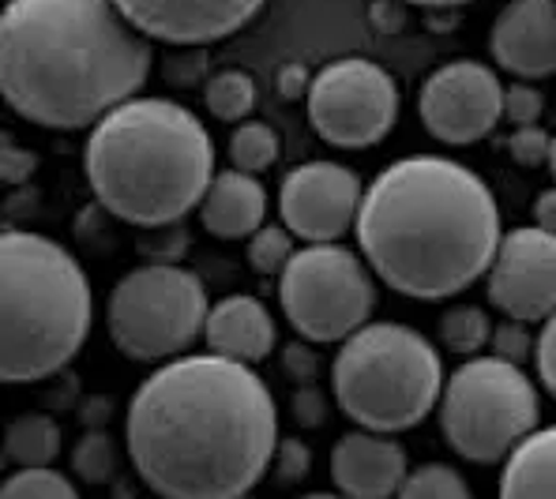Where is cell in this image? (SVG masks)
Here are the masks:
<instances>
[{"label": "cell", "mask_w": 556, "mask_h": 499, "mask_svg": "<svg viewBox=\"0 0 556 499\" xmlns=\"http://www.w3.org/2000/svg\"><path fill=\"white\" fill-rule=\"evenodd\" d=\"M334 402L369 432H406L444 395V364L429 338L403 323H365L331 364Z\"/></svg>", "instance_id": "8992f818"}, {"label": "cell", "mask_w": 556, "mask_h": 499, "mask_svg": "<svg viewBox=\"0 0 556 499\" xmlns=\"http://www.w3.org/2000/svg\"><path fill=\"white\" fill-rule=\"evenodd\" d=\"M203 338L215 354L256 364L275 349V319L264 300L241 293V297H226L211 308Z\"/></svg>", "instance_id": "ac0fdd59"}, {"label": "cell", "mask_w": 556, "mask_h": 499, "mask_svg": "<svg viewBox=\"0 0 556 499\" xmlns=\"http://www.w3.org/2000/svg\"><path fill=\"white\" fill-rule=\"evenodd\" d=\"M286 372L293 375V380H301V383H308L316 375V357H313V349L308 346H286Z\"/></svg>", "instance_id": "e575fe53"}, {"label": "cell", "mask_w": 556, "mask_h": 499, "mask_svg": "<svg viewBox=\"0 0 556 499\" xmlns=\"http://www.w3.org/2000/svg\"><path fill=\"white\" fill-rule=\"evenodd\" d=\"M4 383H38L61 372L91 334V282L79 259L27 229H4Z\"/></svg>", "instance_id": "5b68a950"}, {"label": "cell", "mask_w": 556, "mask_h": 499, "mask_svg": "<svg viewBox=\"0 0 556 499\" xmlns=\"http://www.w3.org/2000/svg\"><path fill=\"white\" fill-rule=\"evenodd\" d=\"M534 361H538V380H542L545 391L556 398V312L545 319L542 334H538Z\"/></svg>", "instance_id": "1f68e13d"}, {"label": "cell", "mask_w": 556, "mask_h": 499, "mask_svg": "<svg viewBox=\"0 0 556 499\" xmlns=\"http://www.w3.org/2000/svg\"><path fill=\"white\" fill-rule=\"evenodd\" d=\"M308 87H313V79H308V72L301 64H286L278 72V91H282V98H301L308 94Z\"/></svg>", "instance_id": "d590c367"}, {"label": "cell", "mask_w": 556, "mask_h": 499, "mask_svg": "<svg viewBox=\"0 0 556 499\" xmlns=\"http://www.w3.org/2000/svg\"><path fill=\"white\" fill-rule=\"evenodd\" d=\"M207 290L192 271L169 264L136 267L105 300V331L128 361H166L207 331Z\"/></svg>", "instance_id": "ba28073f"}, {"label": "cell", "mask_w": 556, "mask_h": 499, "mask_svg": "<svg viewBox=\"0 0 556 499\" xmlns=\"http://www.w3.org/2000/svg\"><path fill=\"white\" fill-rule=\"evenodd\" d=\"M542 105H545L542 91H538V87H530V84H511L508 91H504V117H508L515 128L538 125V117H542Z\"/></svg>", "instance_id": "f546056e"}, {"label": "cell", "mask_w": 556, "mask_h": 499, "mask_svg": "<svg viewBox=\"0 0 556 499\" xmlns=\"http://www.w3.org/2000/svg\"><path fill=\"white\" fill-rule=\"evenodd\" d=\"M203 229L218 241H249L267 218V192L256 181V174L226 169L215 174L207 195H203Z\"/></svg>", "instance_id": "e0dca14e"}, {"label": "cell", "mask_w": 556, "mask_h": 499, "mask_svg": "<svg viewBox=\"0 0 556 499\" xmlns=\"http://www.w3.org/2000/svg\"><path fill=\"white\" fill-rule=\"evenodd\" d=\"M538 391L508 357H473L440 395V428L466 462L493 465L538 428Z\"/></svg>", "instance_id": "52a82bcc"}, {"label": "cell", "mask_w": 556, "mask_h": 499, "mask_svg": "<svg viewBox=\"0 0 556 499\" xmlns=\"http://www.w3.org/2000/svg\"><path fill=\"white\" fill-rule=\"evenodd\" d=\"M406 451L388 439V432H350L331 451V481L342 496L380 499L403 488Z\"/></svg>", "instance_id": "2e32d148"}, {"label": "cell", "mask_w": 556, "mask_h": 499, "mask_svg": "<svg viewBox=\"0 0 556 499\" xmlns=\"http://www.w3.org/2000/svg\"><path fill=\"white\" fill-rule=\"evenodd\" d=\"M308 120L316 136L342 151L376 146L399 120V87L380 64L346 56L327 64L308 87Z\"/></svg>", "instance_id": "30bf717a"}, {"label": "cell", "mask_w": 556, "mask_h": 499, "mask_svg": "<svg viewBox=\"0 0 556 499\" xmlns=\"http://www.w3.org/2000/svg\"><path fill=\"white\" fill-rule=\"evenodd\" d=\"M501 496H556V424L530 432L508 455Z\"/></svg>", "instance_id": "d6986e66"}, {"label": "cell", "mask_w": 556, "mask_h": 499, "mask_svg": "<svg viewBox=\"0 0 556 499\" xmlns=\"http://www.w3.org/2000/svg\"><path fill=\"white\" fill-rule=\"evenodd\" d=\"M267 0H117L121 12L154 42L207 46L256 20Z\"/></svg>", "instance_id": "5bb4252c"}, {"label": "cell", "mask_w": 556, "mask_h": 499, "mask_svg": "<svg viewBox=\"0 0 556 499\" xmlns=\"http://www.w3.org/2000/svg\"><path fill=\"white\" fill-rule=\"evenodd\" d=\"M362 181L339 162H308L286 174L278 188L282 226L305 244H327L350 233L362 210Z\"/></svg>", "instance_id": "7c38bea8"}, {"label": "cell", "mask_w": 556, "mask_h": 499, "mask_svg": "<svg viewBox=\"0 0 556 499\" xmlns=\"http://www.w3.org/2000/svg\"><path fill=\"white\" fill-rule=\"evenodd\" d=\"M293 259V233L286 226H260L249 236V267L256 274H282Z\"/></svg>", "instance_id": "d4e9b609"}, {"label": "cell", "mask_w": 556, "mask_h": 499, "mask_svg": "<svg viewBox=\"0 0 556 499\" xmlns=\"http://www.w3.org/2000/svg\"><path fill=\"white\" fill-rule=\"evenodd\" d=\"M0 492L8 499H76V485L49 465H35V470H15Z\"/></svg>", "instance_id": "484cf974"}, {"label": "cell", "mask_w": 556, "mask_h": 499, "mask_svg": "<svg viewBox=\"0 0 556 499\" xmlns=\"http://www.w3.org/2000/svg\"><path fill=\"white\" fill-rule=\"evenodd\" d=\"M278 300L290 327L305 342H346L369 323L376 308V285L362 259L342 244H308L293 252L278 274Z\"/></svg>", "instance_id": "9c48e42d"}, {"label": "cell", "mask_w": 556, "mask_h": 499, "mask_svg": "<svg viewBox=\"0 0 556 499\" xmlns=\"http://www.w3.org/2000/svg\"><path fill=\"white\" fill-rule=\"evenodd\" d=\"M357 244L388 290L417 300L455 297L493 267L501 210L478 174L417 154L388 166L362 195Z\"/></svg>", "instance_id": "3957f363"}, {"label": "cell", "mask_w": 556, "mask_h": 499, "mask_svg": "<svg viewBox=\"0 0 556 499\" xmlns=\"http://www.w3.org/2000/svg\"><path fill=\"white\" fill-rule=\"evenodd\" d=\"M493 61L508 76L545 79L556 72V0H508L489 35Z\"/></svg>", "instance_id": "9a60e30c"}, {"label": "cell", "mask_w": 556, "mask_h": 499, "mask_svg": "<svg viewBox=\"0 0 556 499\" xmlns=\"http://www.w3.org/2000/svg\"><path fill=\"white\" fill-rule=\"evenodd\" d=\"M417 113H421V125L429 128V136L440 143H478L504 117V87L485 64L452 61L425 79Z\"/></svg>", "instance_id": "8fae6325"}, {"label": "cell", "mask_w": 556, "mask_h": 499, "mask_svg": "<svg viewBox=\"0 0 556 499\" xmlns=\"http://www.w3.org/2000/svg\"><path fill=\"white\" fill-rule=\"evenodd\" d=\"M489 300L511 319L545 323L556 312V233L522 226L501 236L489 267Z\"/></svg>", "instance_id": "4fadbf2b"}, {"label": "cell", "mask_w": 556, "mask_h": 499, "mask_svg": "<svg viewBox=\"0 0 556 499\" xmlns=\"http://www.w3.org/2000/svg\"><path fill=\"white\" fill-rule=\"evenodd\" d=\"M61 455V428L46 413H23L8 424L4 458L15 470H35V465H53Z\"/></svg>", "instance_id": "ffe728a7"}, {"label": "cell", "mask_w": 556, "mask_h": 499, "mask_svg": "<svg viewBox=\"0 0 556 499\" xmlns=\"http://www.w3.org/2000/svg\"><path fill=\"white\" fill-rule=\"evenodd\" d=\"M151 72V38L117 0H8L0 20V87L23 120L56 132L98 125L136 98Z\"/></svg>", "instance_id": "7a4b0ae2"}, {"label": "cell", "mask_w": 556, "mask_h": 499, "mask_svg": "<svg viewBox=\"0 0 556 499\" xmlns=\"http://www.w3.org/2000/svg\"><path fill=\"white\" fill-rule=\"evenodd\" d=\"M256 105V84H252L249 72L230 68V72H218L215 79L207 84V110L211 117L226 120V125H237L244 120Z\"/></svg>", "instance_id": "44dd1931"}, {"label": "cell", "mask_w": 556, "mask_h": 499, "mask_svg": "<svg viewBox=\"0 0 556 499\" xmlns=\"http://www.w3.org/2000/svg\"><path fill=\"white\" fill-rule=\"evenodd\" d=\"M372 15H376V27H380V30H399V27H403V12H399V8L376 4Z\"/></svg>", "instance_id": "74e56055"}, {"label": "cell", "mask_w": 556, "mask_h": 499, "mask_svg": "<svg viewBox=\"0 0 556 499\" xmlns=\"http://www.w3.org/2000/svg\"><path fill=\"white\" fill-rule=\"evenodd\" d=\"M549 143H553V136H545L538 125H522V128H515V136L508 139V154L519 166L534 169V166H542V162H549Z\"/></svg>", "instance_id": "f1b7e54d"}, {"label": "cell", "mask_w": 556, "mask_h": 499, "mask_svg": "<svg viewBox=\"0 0 556 499\" xmlns=\"http://www.w3.org/2000/svg\"><path fill=\"white\" fill-rule=\"evenodd\" d=\"M113 465H117V455H113V444L105 432H87L84 439L72 451V470L84 485H105L113 477Z\"/></svg>", "instance_id": "4316f807"}, {"label": "cell", "mask_w": 556, "mask_h": 499, "mask_svg": "<svg viewBox=\"0 0 556 499\" xmlns=\"http://www.w3.org/2000/svg\"><path fill=\"white\" fill-rule=\"evenodd\" d=\"M128 458L151 492L169 499H233L267 477L278 409L244 361L223 354L174 357L128 406Z\"/></svg>", "instance_id": "6da1fadb"}, {"label": "cell", "mask_w": 556, "mask_h": 499, "mask_svg": "<svg viewBox=\"0 0 556 499\" xmlns=\"http://www.w3.org/2000/svg\"><path fill=\"white\" fill-rule=\"evenodd\" d=\"M293 421H298L301 428H320L327 421V398L313 387V383L293 391Z\"/></svg>", "instance_id": "d6a6232c"}, {"label": "cell", "mask_w": 556, "mask_h": 499, "mask_svg": "<svg viewBox=\"0 0 556 499\" xmlns=\"http://www.w3.org/2000/svg\"><path fill=\"white\" fill-rule=\"evenodd\" d=\"M403 4H417V8H463V4H473V0H403Z\"/></svg>", "instance_id": "f35d334b"}, {"label": "cell", "mask_w": 556, "mask_h": 499, "mask_svg": "<svg viewBox=\"0 0 556 499\" xmlns=\"http://www.w3.org/2000/svg\"><path fill=\"white\" fill-rule=\"evenodd\" d=\"M278 136L271 125L264 120H244L230 139V162L244 174H264L278 162Z\"/></svg>", "instance_id": "7402d4cb"}, {"label": "cell", "mask_w": 556, "mask_h": 499, "mask_svg": "<svg viewBox=\"0 0 556 499\" xmlns=\"http://www.w3.org/2000/svg\"><path fill=\"white\" fill-rule=\"evenodd\" d=\"M534 218H538V226H542V229H549V233H556V184H553V188H545V192L538 195Z\"/></svg>", "instance_id": "8d00e7d4"}, {"label": "cell", "mask_w": 556, "mask_h": 499, "mask_svg": "<svg viewBox=\"0 0 556 499\" xmlns=\"http://www.w3.org/2000/svg\"><path fill=\"white\" fill-rule=\"evenodd\" d=\"M399 496H406V499H466L470 496V485H466L452 465L429 462V465H417V470L406 473Z\"/></svg>", "instance_id": "cb8c5ba5"}, {"label": "cell", "mask_w": 556, "mask_h": 499, "mask_svg": "<svg viewBox=\"0 0 556 499\" xmlns=\"http://www.w3.org/2000/svg\"><path fill=\"white\" fill-rule=\"evenodd\" d=\"M84 169L94 200L113 218L159 229L203 203L215 181V143L185 105L128 98L94 125Z\"/></svg>", "instance_id": "277c9868"}, {"label": "cell", "mask_w": 556, "mask_h": 499, "mask_svg": "<svg viewBox=\"0 0 556 499\" xmlns=\"http://www.w3.org/2000/svg\"><path fill=\"white\" fill-rule=\"evenodd\" d=\"M38 169V158L30 151L12 143V136H4V184H23Z\"/></svg>", "instance_id": "836d02e7"}, {"label": "cell", "mask_w": 556, "mask_h": 499, "mask_svg": "<svg viewBox=\"0 0 556 499\" xmlns=\"http://www.w3.org/2000/svg\"><path fill=\"white\" fill-rule=\"evenodd\" d=\"M545 166H549V174H553V181H556V136H553V143H549V162H545Z\"/></svg>", "instance_id": "ab89813d"}, {"label": "cell", "mask_w": 556, "mask_h": 499, "mask_svg": "<svg viewBox=\"0 0 556 499\" xmlns=\"http://www.w3.org/2000/svg\"><path fill=\"white\" fill-rule=\"evenodd\" d=\"M440 338H444V346L452 354L473 357L478 349H485L493 342V323H489V316L478 305H459L440 319Z\"/></svg>", "instance_id": "603a6c76"}, {"label": "cell", "mask_w": 556, "mask_h": 499, "mask_svg": "<svg viewBox=\"0 0 556 499\" xmlns=\"http://www.w3.org/2000/svg\"><path fill=\"white\" fill-rule=\"evenodd\" d=\"M493 354L496 357H508V361L515 364H522L530 357V349H534V342H530V334H527V323L522 319H504L501 327H493Z\"/></svg>", "instance_id": "4dcf8cb0"}, {"label": "cell", "mask_w": 556, "mask_h": 499, "mask_svg": "<svg viewBox=\"0 0 556 499\" xmlns=\"http://www.w3.org/2000/svg\"><path fill=\"white\" fill-rule=\"evenodd\" d=\"M271 470H275L278 485H298V481H305L308 470H313V451H308L301 439H282V436H278Z\"/></svg>", "instance_id": "83f0119b"}]
</instances>
